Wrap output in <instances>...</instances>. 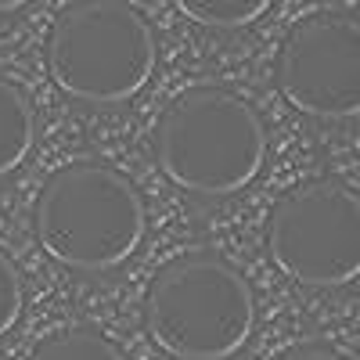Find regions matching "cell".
<instances>
[{"mask_svg": "<svg viewBox=\"0 0 360 360\" xmlns=\"http://www.w3.org/2000/svg\"><path fill=\"white\" fill-rule=\"evenodd\" d=\"M155 159L173 184L191 195H234L263 169V119L227 86H191L159 115Z\"/></svg>", "mask_w": 360, "mask_h": 360, "instance_id": "6da1fadb", "label": "cell"}, {"mask_svg": "<svg viewBox=\"0 0 360 360\" xmlns=\"http://www.w3.org/2000/svg\"><path fill=\"white\" fill-rule=\"evenodd\" d=\"M37 242L69 270L98 274L144 242L148 213L134 180L105 162H72L47 176L33 209Z\"/></svg>", "mask_w": 360, "mask_h": 360, "instance_id": "7a4b0ae2", "label": "cell"}, {"mask_svg": "<svg viewBox=\"0 0 360 360\" xmlns=\"http://www.w3.org/2000/svg\"><path fill=\"white\" fill-rule=\"evenodd\" d=\"M144 324L155 346L176 360H227L256 328V295L227 259L188 252L152 278Z\"/></svg>", "mask_w": 360, "mask_h": 360, "instance_id": "3957f363", "label": "cell"}, {"mask_svg": "<svg viewBox=\"0 0 360 360\" xmlns=\"http://www.w3.org/2000/svg\"><path fill=\"white\" fill-rule=\"evenodd\" d=\"M47 72L69 98L119 105L155 69V37L130 0H72L47 33Z\"/></svg>", "mask_w": 360, "mask_h": 360, "instance_id": "277c9868", "label": "cell"}, {"mask_svg": "<svg viewBox=\"0 0 360 360\" xmlns=\"http://www.w3.org/2000/svg\"><path fill=\"white\" fill-rule=\"evenodd\" d=\"M266 252L307 288H342L360 278V195L335 176L288 188L266 217Z\"/></svg>", "mask_w": 360, "mask_h": 360, "instance_id": "5b68a950", "label": "cell"}, {"mask_svg": "<svg viewBox=\"0 0 360 360\" xmlns=\"http://www.w3.org/2000/svg\"><path fill=\"white\" fill-rule=\"evenodd\" d=\"M278 90L310 119L360 115V22L342 11H314L299 18L274 62Z\"/></svg>", "mask_w": 360, "mask_h": 360, "instance_id": "8992f818", "label": "cell"}, {"mask_svg": "<svg viewBox=\"0 0 360 360\" xmlns=\"http://www.w3.org/2000/svg\"><path fill=\"white\" fill-rule=\"evenodd\" d=\"M33 130H37V115L25 90L8 76H0V176H8L11 169L22 166V159L33 148Z\"/></svg>", "mask_w": 360, "mask_h": 360, "instance_id": "52a82bcc", "label": "cell"}, {"mask_svg": "<svg viewBox=\"0 0 360 360\" xmlns=\"http://www.w3.org/2000/svg\"><path fill=\"white\" fill-rule=\"evenodd\" d=\"M29 360H127V356L94 328H65V332H54L51 339H44Z\"/></svg>", "mask_w": 360, "mask_h": 360, "instance_id": "ba28073f", "label": "cell"}, {"mask_svg": "<svg viewBox=\"0 0 360 360\" xmlns=\"http://www.w3.org/2000/svg\"><path fill=\"white\" fill-rule=\"evenodd\" d=\"M176 11L209 29H242L266 15L274 0H173Z\"/></svg>", "mask_w": 360, "mask_h": 360, "instance_id": "9c48e42d", "label": "cell"}, {"mask_svg": "<svg viewBox=\"0 0 360 360\" xmlns=\"http://www.w3.org/2000/svg\"><path fill=\"white\" fill-rule=\"evenodd\" d=\"M22 303H25V292H22V278L15 263L0 252V335H8L15 321L22 317Z\"/></svg>", "mask_w": 360, "mask_h": 360, "instance_id": "30bf717a", "label": "cell"}, {"mask_svg": "<svg viewBox=\"0 0 360 360\" xmlns=\"http://www.w3.org/2000/svg\"><path fill=\"white\" fill-rule=\"evenodd\" d=\"M278 360H346V356H339L335 349H328V346L307 342V346H292V349H288V353H281Z\"/></svg>", "mask_w": 360, "mask_h": 360, "instance_id": "8fae6325", "label": "cell"}, {"mask_svg": "<svg viewBox=\"0 0 360 360\" xmlns=\"http://www.w3.org/2000/svg\"><path fill=\"white\" fill-rule=\"evenodd\" d=\"M22 4H29V0H0V15H8V11H18Z\"/></svg>", "mask_w": 360, "mask_h": 360, "instance_id": "7c38bea8", "label": "cell"}]
</instances>
